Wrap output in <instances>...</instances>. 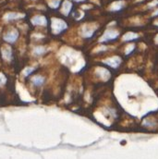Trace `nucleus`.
I'll use <instances>...</instances> for the list:
<instances>
[]
</instances>
